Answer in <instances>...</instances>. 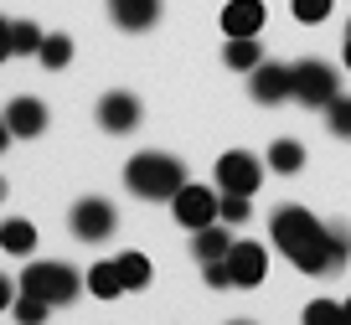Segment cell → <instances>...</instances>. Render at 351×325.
Masks as SVG:
<instances>
[{
    "label": "cell",
    "instance_id": "6da1fadb",
    "mask_svg": "<svg viewBox=\"0 0 351 325\" xmlns=\"http://www.w3.org/2000/svg\"><path fill=\"white\" fill-rule=\"evenodd\" d=\"M269 238L274 248L295 263L300 274H330V238H326V222H320L310 206H274L269 217Z\"/></svg>",
    "mask_w": 351,
    "mask_h": 325
},
{
    "label": "cell",
    "instance_id": "7a4b0ae2",
    "mask_svg": "<svg viewBox=\"0 0 351 325\" xmlns=\"http://www.w3.org/2000/svg\"><path fill=\"white\" fill-rule=\"evenodd\" d=\"M186 181H191L186 165L176 160V155H160V150H140L124 165V186H130V196H140V202H171Z\"/></svg>",
    "mask_w": 351,
    "mask_h": 325
},
{
    "label": "cell",
    "instance_id": "3957f363",
    "mask_svg": "<svg viewBox=\"0 0 351 325\" xmlns=\"http://www.w3.org/2000/svg\"><path fill=\"white\" fill-rule=\"evenodd\" d=\"M88 279H77L73 263H26L21 269V294H36V300H47L57 310V304H73L77 294H83Z\"/></svg>",
    "mask_w": 351,
    "mask_h": 325
},
{
    "label": "cell",
    "instance_id": "277c9868",
    "mask_svg": "<svg viewBox=\"0 0 351 325\" xmlns=\"http://www.w3.org/2000/svg\"><path fill=\"white\" fill-rule=\"evenodd\" d=\"M217 206H222V191H217V186H202V181H186L181 191L171 196V217H176V222H181L186 232L222 222V217H217Z\"/></svg>",
    "mask_w": 351,
    "mask_h": 325
},
{
    "label": "cell",
    "instance_id": "5b68a950",
    "mask_svg": "<svg viewBox=\"0 0 351 325\" xmlns=\"http://www.w3.org/2000/svg\"><path fill=\"white\" fill-rule=\"evenodd\" d=\"M336 93H341V73L330 62H320V57H300L295 62V104L326 108Z\"/></svg>",
    "mask_w": 351,
    "mask_h": 325
},
{
    "label": "cell",
    "instance_id": "8992f818",
    "mask_svg": "<svg viewBox=\"0 0 351 325\" xmlns=\"http://www.w3.org/2000/svg\"><path fill=\"white\" fill-rule=\"evenodd\" d=\"M67 228L83 243H109L114 228H119V212H114V202H104V196H83V202L73 206V217H67Z\"/></svg>",
    "mask_w": 351,
    "mask_h": 325
},
{
    "label": "cell",
    "instance_id": "52a82bcc",
    "mask_svg": "<svg viewBox=\"0 0 351 325\" xmlns=\"http://www.w3.org/2000/svg\"><path fill=\"white\" fill-rule=\"evenodd\" d=\"M248 93H253V104H263V108L289 104V98H295V67H289V62H274V57H263V62L248 73Z\"/></svg>",
    "mask_w": 351,
    "mask_h": 325
},
{
    "label": "cell",
    "instance_id": "ba28073f",
    "mask_svg": "<svg viewBox=\"0 0 351 325\" xmlns=\"http://www.w3.org/2000/svg\"><path fill=\"white\" fill-rule=\"evenodd\" d=\"M217 191H238V196H253L263 186V160L258 155H248V150H228V155H217Z\"/></svg>",
    "mask_w": 351,
    "mask_h": 325
},
{
    "label": "cell",
    "instance_id": "9c48e42d",
    "mask_svg": "<svg viewBox=\"0 0 351 325\" xmlns=\"http://www.w3.org/2000/svg\"><path fill=\"white\" fill-rule=\"evenodd\" d=\"M228 274H232V289H258L263 274H269V248L253 238H232L228 248Z\"/></svg>",
    "mask_w": 351,
    "mask_h": 325
},
{
    "label": "cell",
    "instance_id": "30bf717a",
    "mask_svg": "<svg viewBox=\"0 0 351 325\" xmlns=\"http://www.w3.org/2000/svg\"><path fill=\"white\" fill-rule=\"evenodd\" d=\"M99 130H109V134H130V130H140V98L124 93V88L104 93V98H99Z\"/></svg>",
    "mask_w": 351,
    "mask_h": 325
},
{
    "label": "cell",
    "instance_id": "8fae6325",
    "mask_svg": "<svg viewBox=\"0 0 351 325\" xmlns=\"http://www.w3.org/2000/svg\"><path fill=\"white\" fill-rule=\"evenodd\" d=\"M269 11H263V0H228L222 5V36H258Z\"/></svg>",
    "mask_w": 351,
    "mask_h": 325
},
{
    "label": "cell",
    "instance_id": "7c38bea8",
    "mask_svg": "<svg viewBox=\"0 0 351 325\" xmlns=\"http://www.w3.org/2000/svg\"><path fill=\"white\" fill-rule=\"evenodd\" d=\"M5 124H11L16 140H36V134L47 130V104H42V98H11Z\"/></svg>",
    "mask_w": 351,
    "mask_h": 325
},
{
    "label": "cell",
    "instance_id": "4fadbf2b",
    "mask_svg": "<svg viewBox=\"0 0 351 325\" xmlns=\"http://www.w3.org/2000/svg\"><path fill=\"white\" fill-rule=\"evenodd\" d=\"M109 16L119 32H150L160 21V0H109Z\"/></svg>",
    "mask_w": 351,
    "mask_h": 325
},
{
    "label": "cell",
    "instance_id": "5bb4252c",
    "mask_svg": "<svg viewBox=\"0 0 351 325\" xmlns=\"http://www.w3.org/2000/svg\"><path fill=\"white\" fill-rule=\"evenodd\" d=\"M228 248H232L228 222H212V228H197V232H191V258H197V263H217V258H228Z\"/></svg>",
    "mask_w": 351,
    "mask_h": 325
},
{
    "label": "cell",
    "instance_id": "9a60e30c",
    "mask_svg": "<svg viewBox=\"0 0 351 325\" xmlns=\"http://www.w3.org/2000/svg\"><path fill=\"white\" fill-rule=\"evenodd\" d=\"M222 62H228L232 73H253V67L263 62L258 36H228V47H222Z\"/></svg>",
    "mask_w": 351,
    "mask_h": 325
},
{
    "label": "cell",
    "instance_id": "2e32d148",
    "mask_svg": "<svg viewBox=\"0 0 351 325\" xmlns=\"http://www.w3.org/2000/svg\"><path fill=\"white\" fill-rule=\"evenodd\" d=\"M263 165H269L274 176L305 171V145H300V140H274V145H269V155H263Z\"/></svg>",
    "mask_w": 351,
    "mask_h": 325
},
{
    "label": "cell",
    "instance_id": "e0dca14e",
    "mask_svg": "<svg viewBox=\"0 0 351 325\" xmlns=\"http://www.w3.org/2000/svg\"><path fill=\"white\" fill-rule=\"evenodd\" d=\"M0 248L16 253V258H32V248H36V228L26 222V217H11V222H0Z\"/></svg>",
    "mask_w": 351,
    "mask_h": 325
},
{
    "label": "cell",
    "instance_id": "ac0fdd59",
    "mask_svg": "<svg viewBox=\"0 0 351 325\" xmlns=\"http://www.w3.org/2000/svg\"><path fill=\"white\" fill-rule=\"evenodd\" d=\"M88 294H93V300H119L124 294V279H119V263L114 258H104V263L88 269Z\"/></svg>",
    "mask_w": 351,
    "mask_h": 325
},
{
    "label": "cell",
    "instance_id": "d6986e66",
    "mask_svg": "<svg viewBox=\"0 0 351 325\" xmlns=\"http://www.w3.org/2000/svg\"><path fill=\"white\" fill-rule=\"evenodd\" d=\"M119 279H124V289H145V284L155 279V269H150V258H145L140 248H130V253H119Z\"/></svg>",
    "mask_w": 351,
    "mask_h": 325
},
{
    "label": "cell",
    "instance_id": "ffe728a7",
    "mask_svg": "<svg viewBox=\"0 0 351 325\" xmlns=\"http://www.w3.org/2000/svg\"><path fill=\"white\" fill-rule=\"evenodd\" d=\"M36 62H42L47 73H62V67L73 62V36H67V32H52V36L42 42V52H36Z\"/></svg>",
    "mask_w": 351,
    "mask_h": 325
},
{
    "label": "cell",
    "instance_id": "44dd1931",
    "mask_svg": "<svg viewBox=\"0 0 351 325\" xmlns=\"http://www.w3.org/2000/svg\"><path fill=\"white\" fill-rule=\"evenodd\" d=\"M42 42H47V32L36 21H11V52L16 57H36V52H42Z\"/></svg>",
    "mask_w": 351,
    "mask_h": 325
},
{
    "label": "cell",
    "instance_id": "7402d4cb",
    "mask_svg": "<svg viewBox=\"0 0 351 325\" xmlns=\"http://www.w3.org/2000/svg\"><path fill=\"white\" fill-rule=\"evenodd\" d=\"M326 238H330V274H341L351 258V228L346 222H326Z\"/></svg>",
    "mask_w": 351,
    "mask_h": 325
},
{
    "label": "cell",
    "instance_id": "603a6c76",
    "mask_svg": "<svg viewBox=\"0 0 351 325\" xmlns=\"http://www.w3.org/2000/svg\"><path fill=\"white\" fill-rule=\"evenodd\" d=\"M305 325H346V304L341 300H310L305 304Z\"/></svg>",
    "mask_w": 351,
    "mask_h": 325
},
{
    "label": "cell",
    "instance_id": "cb8c5ba5",
    "mask_svg": "<svg viewBox=\"0 0 351 325\" xmlns=\"http://www.w3.org/2000/svg\"><path fill=\"white\" fill-rule=\"evenodd\" d=\"M11 315H16V325H47L52 304H47V300H36V294H21V300L11 304Z\"/></svg>",
    "mask_w": 351,
    "mask_h": 325
},
{
    "label": "cell",
    "instance_id": "d4e9b609",
    "mask_svg": "<svg viewBox=\"0 0 351 325\" xmlns=\"http://www.w3.org/2000/svg\"><path fill=\"white\" fill-rule=\"evenodd\" d=\"M217 217H222V222H228V228H238V222H248V217H253V196L222 191V206H217Z\"/></svg>",
    "mask_w": 351,
    "mask_h": 325
},
{
    "label": "cell",
    "instance_id": "484cf974",
    "mask_svg": "<svg viewBox=\"0 0 351 325\" xmlns=\"http://www.w3.org/2000/svg\"><path fill=\"white\" fill-rule=\"evenodd\" d=\"M289 11H295L300 26H320L330 11H336V0H289Z\"/></svg>",
    "mask_w": 351,
    "mask_h": 325
},
{
    "label": "cell",
    "instance_id": "4316f807",
    "mask_svg": "<svg viewBox=\"0 0 351 325\" xmlns=\"http://www.w3.org/2000/svg\"><path fill=\"white\" fill-rule=\"evenodd\" d=\"M326 124H330V134H341V140H351V98H330L326 104Z\"/></svg>",
    "mask_w": 351,
    "mask_h": 325
},
{
    "label": "cell",
    "instance_id": "83f0119b",
    "mask_svg": "<svg viewBox=\"0 0 351 325\" xmlns=\"http://www.w3.org/2000/svg\"><path fill=\"white\" fill-rule=\"evenodd\" d=\"M202 284H207V289H232L228 258H217V263H202Z\"/></svg>",
    "mask_w": 351,
    "mask_h": 325
},
{
    "label": "cell",
    "instance_id": "f1b7e54d",
    "mask_svg": "<svg viewBox=\"0 0 351 325\" xmlns=\"http://www.w3.org/2000/svg\"><path fill=\"white\" fill-rule=\"evenodd\" d=\"M5 57H16V52H11V21L0 16V62H5Z\"/></svg>",
    "mask_w": 351,
    "mask_h": 325
},
{
    "label": "cell",
    "instance_id": "f546056e",
    "mask_svg": "<svg viewBox=\"0 0 351 325\" xmlns=\"http://www.w3.org/2000/svg\"><path fill=\"white\" fill-rule=\"evenodd\" d=\"M11 304H16V284L0 274V310H11Z\"/></svg>",
    "mask_w": 351,
    "mask_h": 325
},
{
    "label": "cell",
    "instance_id": "4dcf8cb0",
    "mask_svg": "<svg viewBox=\"0 0 351 325\" xmlns=\"http://www.w3.org/2000/svg\"><path fill=\"white\" fill-rule=\"evenodd\" d=\"M11 140H16V134H11V124L0 119V150H11Z\"/></svg>",
    "mask_w": 351,
    "mask_h": 325
},
{
    "label": "cell",
    "instance_id": "1f68e13d",
    "mask_svg": "<svg viewBox=\"0 0 351 325\" xmlns=\"http://www.w3.org/2000/svg\"><path fill=\"white\" fill-rule=\"evenodd\" d=\"M341 57H346V73H351V21H346V42H341Z\"/></svg>",
    "mask_w": 351,
    "mask_h": 325
},
{
    "label": "cell",
    "instance_id": "d6a6232c",
    "mask_svg": "<svg viewBox=\"0 0 351 325\" xmlns=\"http://www.w3.org/2000/svg\"><path fill=\"white\" fill-rule=\"evenodd\" d=\"M341 304H346V325H351V300H341Z\"/></svg>",
    "mask_w": 351,
    "mask_h": 325
},
{
    "label": "cell",
    "instance_id": "836d02e7",
    "mask_svg": "<svg viewBox=\"0 0 351 325\" xmlns=\"http://www.w3.org/2000/svg\"><path fill=\"white\" fill-rule=\"evenodd\" d=\"M228 325H253V320H228Z\"/></svg>",
    "mask_w": 351,
    "mask_h": 325
},
{
    "label": "cell",
    "instance_id": "e575fe53",
    "mask_svg": "<svg viewBox=\"0 0 351 325\" xmlns=\"http://www.w3.org/2000/svg\"><path fill=\"white\" fill-rule=\"evenodd\" d=\"M0 196H5V181H0Z\"/></svg>",
    "mask_w": 351,
    "mask_h": 325
}]
</instances>
